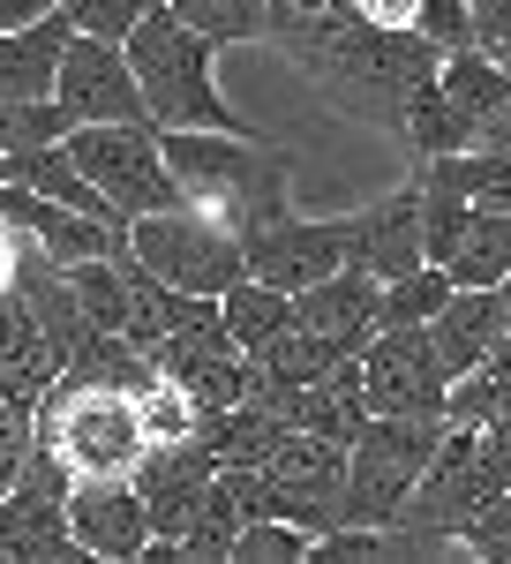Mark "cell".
Masks as SVG:
<instances>
[{
	"instance_id": "cell-12",
	"label": "cell",
	"mask_w": 511,
	"mask_h": 564,
	"mask_svg": "<svg viewBox=\"0 0 511 564\" xmlns=\"http://www.w3.org/2000/svg\"><path fill=\"white\" fill-rule=\"evenodd\" d=\"M151 361H159V369H166L204 414H211V406H233V399L249 391V354H241V339L226 332L218 308H211V316H196V324H181L173 339H159Z\"/></svg>"
},
{
	"instance_id": "cell-35",
	"label": "cell",
	"mask_w": 511,
	"mask_h": 564,
	"mask_svg": "<svg viewBox=\"0 0 511 564\" xmlns=\"http://www.w3.org/2000/svg\"><path fill=\"white\" fill-rule=\"evenodd\" d=\"M474 143H481V151H511V98L481 121V129H474Z\"/></svg>"
},
{
	"instance_id": "cell-36",
	"label": "cell",
	"mask_w": 511,
	"mask_h": 564,
	"mask_svg": "<svg viewBox=\"0 0 511 564\" xmlns=\"http://www.w3.org/2000/svg\"><path fill=\"white\" fill-rule=\"evenodd\" d=\"M61 0H0V31H15V23H39V15H53Z\"/></svg>"
},
{
	"instance_id": "cell-8",
	"label": "cell",
	"mask_w": 511,
	"mask_h": 564,
	"mask_svg": "<svg viewBox=\"0 0 511 564\" xmlns=\"http://www.w3.org/2000/svg\"><path fill=\"white\" fill-rule=\"evenodd\" d=\"M68 481L76 475L61 467V452L39 444V430H31L23 467L0 489V564H76L84 557L76 527H68Z\"/></svg>"
},
{
	"instance_id": "cell-7",
	"label": "cell",
	"mask_w": 511,
	"mask_h": 564,
	"mask_svg": "<svg viewBox=\"0 0 511 564\" xmlns=\"http://www.w3.org/2000/svg\"><path fill=\"white\" fill-rule=\"evenodd\" d=\"M61 143H68V159L106 188V204H113L121 218L188 204V196H181V181H173V166H166L159 121H90V129H68Z\"/></svg>"
},
{
	"instance_id": "cell-24",
	"label": "cell",
	"mask_w": 511,
	"mask_h": 564,
	"mask_svg": "<svg viewBox=\"0 0 511 564\" xmlns=\"http://www.w3.org/2000/svg\"><path fill=\"white\" fill-rule=\"evenodd\" d=\"M399 143H406L414 159H444V151H467V143H474V129L459 121V106L436 90V76L406 98V113H399Z\"/></svg>"
},
{
	"instance_id": "cell-1",
	"label": "cell",
	"mask_w": 511,
	"mask_h": 564,
	"mask_svg": "<svg viewBox=\"0 0 511 564\" xmlns=\"http://www.w3.org/2000/svg\"><path fill=\"white\" fill-rule=\"evenodd\" d=\"M263 45H279L339 113H354V121H369V129H383V135H399L406 98H414V90L436 76V61H444L422 31L377 23V15H361L354 0H324V8L271 0Z\"/></svg>"
},
{
	"instance_id": "cell-19",
	"label": "cell",
	"mask_w": 511,
	"mask_h": 564,
	"mask_svg": "<svg viewBox=\"0 0 511 564\" xmlns=\"http://www.w3.org/2000/svg\"><path fill=\"white\" fill-rule=\"evenodd\" d=\"M428 263H444L452 286H497V279L511 271V212H481V204H467V218L452 226V241H444Z\"/></svg>"
},
{
	"instance_id": "cell-15",
	"label": "cell",
	"mask_w": 511,
	"mask_h": 564,
	"mask_svg": "<svg viewBox=\"0 0 511 564\" xmlns=\"http://www.w3.org/2000/svg\"><path fill=\"white\" fill-rule=\"evenodd\" d=\"M346 263H361V271H377V279H399V271L428 263L422 181H406V188H391V196H377V204L346 212Z\"/></svg>"
},
{
	"instance_id": "cell-9",
	"label": "cell",
	"mask_w": 511,
	"mask_h": 564,
	"mask_svg": "<svg viewBox=\"0 0 511 564\" xmlns=\"http://www.w3.org/2000/svg\"><path fill=\"white\" fill-rule=\"evenodd\" d=\"M361 391H369V414H444L452 369L428 324H377V339L361 347Z\"/></svg>"
},
{
	"instance_id": "cell-6",
	"label": "cell",
	"mask_w": 511,
	"mask_h": 564,
	"mask_svg": "<svg viewBox=\"0 0 511 564\" xmlns=\"http://www.w3.org/2000/svg\"><path fill=\"white\" fill-rule=\"evenodd\" d=\"M128 257L143 263L151 279H166L181 294H226L249 257H241V234L233 226H218L211 212H196V204H173V212H143L128 218Z\"/></svg>"
},
{
	"instance_id": "cell-25",
	"label": "cell",
	"mask_w": 511,
	"mask_h": 564,
	"mask_svg": "<svg viewBox=\"0 0 511 564\" xmlns=\"http://www.w3.org/2000/svg\"><path fill=\"white\" fill-rule=\"evenodd\" d=\"M249 361L263 369V377H279V384H316V377H331V369H339L346 354L331 347V339H316V332H308V324L294 316V324H286L279 339H263Z\"/></svg>"
},
{
	"instance_id": "cell-29",
	"label": "cell",
	"mask_w": 511,
	"mask_h": 564,
	"mask_svg": "<svg viewBox=\"0 0 511 564\" xmlns=\"http://www.w3.org/2000/svg\"><path fill=\"white\" fill-rule=\"evenodd\" d=\"M444 302H452V271L444 263H414V271L383 279V324H428Z\"/></svg>"
},
{
	"instance_id": "cell-31",
	"label": "cell",
	"mask_w": 511,
	"mask_h": 564,
	"mask_svg": "<svg viewBox=\"0 0 511 564\" xmlns=\"http://www.w3.org/2000/svg\"><path fill=\"white\" fill-rule=\"evenodd\" d=\"M308 527H294V520H241V534H233V557L226 564H308Z\"/></svg>"
},
{
	"instance_id": "cell-3",
	"label": "cell",
	"mask_w": 511,
	"mask_h": 564,
	"mask_svg": "<svg viewBox=\"0 0 511 564\" xmlns=\"http://www.w3.org/2000/svg\"><path fill=\"white\" fill-rule=\"evenodd\" d=\"M128 68H135V84H143V106H151V121L159 129H226V135H256L233 106H226V90L211 76V53L218 45L204 31H188L173 8H151L135 31H128Z\"/></svg>"
},
{
	"instance_id": "cell-18",
	"label": "cell",
	"mask_w": 511,
	"mask_h": 564,
	"mask_svg": "<svg viewBox=\"0 0 511 564\" xmlns=\"http://www.w3.org/2000/svg\"><path fill=\"white\" fill-rule=\"evenodd\" d=\"M68 39H76V23L61 8L39 15V23L0 31V98H53V76H61Z\"/></svg>"
},
{
	"instance_id": "cell-21",
	"label": "cell",
	"mask_w": 511,
	"mask_h": 564,
	"mask_svg": "<svg viewBox=\"0 0 511 564\" xmlns=\"http://www.w3.org/2000/svg\"><path fill=\"white\" fill-rule=\"evenodd\" d=\"M8 181H23V188H39V196H53V204H76V212L90 218H113V226H128L113 204H106V188L68 159V143H39V151H23V159H8Z\"/></svg>"
},
{
	"instance_id": "cell-26",
	"label": "cell",
	"mask_w": 511,
	"mask_h": 564,
	"mask_svg": "<svg viewBox=\"0 0 511 564\" xmlns=\"http://www.w3.org/2000/svg\"><path fill=\"white\" fill-rule=\"evenodd\" d=\"M53 377H61V347H53L45 332L15 339V347H0V399H8V406L39 414V399L53 391Z\"/></svg>"
},
{
	"instance_id": "cell-38",
	"label": "cell",
	"mask_w": 511,
	"mask_h": 564,
	"mask_svg": "<svg viewBox=\"0 0 511 564\" xmlns=\"http://www.w3.org/2000/svg\"><path fill=\"white\" fill-rule=\"evenodd\" d=\"M497 294H504V308H511V271H504V279H497Z\"/></svg>"
},
{
	"instance_id": "cell-2",
	"label": "cell",
	"mask_w": 511,
	"mask_h": 564,
	"mask_svg": "<svg viewBox=\"0 0 511 564\" xmlns=\"http://www.w3.org/2000/svg\"><path fill=\"white\" fill-rule=\"evenodd\" d=\"M166 166L196 212H211L233 234H256L279 212H294V151L263 135H226V129H159Z\"/></svg>"
},
{
	"instance_id": "cell-34",
	"label": "cell",
	"mask_w": 511,
	"mask_h": 564,
	"mask_svg": "<svg viewBox=\"0 0 511 564\" xmlns=\"http://www.w3.org/2000/svg\"><path fill=\"white\" fill-rule=\"evenodd\" d=\"M459 542H467V557L511 564V481H504V489H497V497H489V505H481V512L467 520V534H459Z\"/></svg>"
},
{
	"instance_id": "cell-39",
	"label": "cell",
	"mask_w": 511,
	"mask_h": 564,
	"mask_svg": "<svg viewBox=\"0 0 511 564\" xmlns=\"http://www.w3.org/2000/svg\"><path fill=\"white\" fill-rule=\"evenodd\" d=\"M0 181H8V159H0Z\"/></svg>"
},
{
	"instance_id": "cell-17",
	"label": "cell",
	"mask_w": 511,
	"mask_h": 564,
	"mask_svg": "<svg viewBox=\"0 0 511 564\" xmlns=\"http://www.w3.org/2000/svg\"><path fill=\"white\" fill-rule=\"evenodd\" d=\"M504 324H511V308H504L497 286H452V302L428 316V339L444 354V369L459 377V369H481V361L497 354Z\"/></svg>"
},
{
	"instance_id": "cell-22",
	"label": "cell",
	"mask_w": 511,
	"mask_h": 564,
	"mask_svg": "<svg viewBox=\"0 0 511 564\" xmlns=\"http://www.w3.org/2000/svg\"><path fill=\"white\" fill-rule=\"evenodd\" d=\"M436 90L459 106V121H467V129H481V121L511 98V76L497 68V53H489V45H459V53H444V61H436Z\"/></svg>"
},
{
	"instance_id": "cell-32",
	"label": "cell",
	"mask_w": 511,
	"mask_h": 564,
	"mask_svg": "<svg viewBox=\"0 0 511 564\" xmlns=\"http://www.w3.org/2000/svg\"><path fill=\"white\" fill-rule=\"evenodd\" d=\"M151 8H166V0H61V15L76 31H90V39H128Z\"/></svg>"
},
{
	"instance_id": "cell-14",
	"label": "cell",
	"mask_w": 511,
	"mask_h": 564,
	"mask_svg": "<svg viewBox=\"0 0 511 564\" xmlns=\"http://www.w3.org/2000/svg\"><path fill=\"white\" fill-rule=\"evenodd\" d=\"M0 218H8L23 241H39L53 263L121 257L128 249V226L90 218V212H76V204H53V196H39V188H23V181H0Z\"/></svg>"
},
{
	"instance_id": "cell-10",
	"label": "cell",
	"mask_w": 511,
	"mask_h": 564,
	"mask_svg": "<svg viewBox=\"0 0 511 564\" xmlns=\"http://www.w3.org/2000/svg\"><path fill=\"white\" fill-rule=\"evenodd\" d=\"M53 106L68 113V129H90V121H151L143 84H135V68H128V45L121 39H90V31H76L68 53H61Z\"/></svg>"
},
{
	"instance_id": "cell-16",
	"label": "cell",
	"mask_w": 511,
	"mask_h": 564,
	"mask_svg": "<svg viewBox=\"0 0 511 564\" xmlns=\"http://www.w3.org/2000/svg\"><path fill=\"white\" fill-rule=\"evenodd\" d=\"M294 316L316 332V339H331L339 354H361L369 339H377V324H383V279L361 271V263H339L331 279H316V286L294 294Z\"/></svg>"
},
{
	"instance_id": "cell-28",
	"label": "cell",
	"mask_w": 511,
	"mask_h": 564,
	"mask_svg": "<svg viewBox=\"0 0 511 564\" xmlns=\"http://www.w3.org/2000/svg\"><path fill=\"white\" fill-rule=\"evenodd\" d=\"M135 414H143V436H151V444H173V436H196V414H204V406L173 384L166 369H151V377L135 384Z\"/></svg>"
},
{
	"instance_id": "cell-11",
	"label": "cell",
	"mask_w": 511,
	"mask_h": 564,
	"mask_svg": "<svg viewBox=\"0 0 511 564\" xmlns=\"http://www.w3.org/2000/svg\"><path fill=\"white\" fill-rule=\"evenodd\" d=\"M241 257H249V279L301 294V286L331 279V271L346 263V218H301V212H279L271 226L241 234Z\"/></svg>"
},
{
	"instance_id": "cell-30",
	"label": "cell",
	"mask_w": 511,
	"mask_h": 564,
	"mask_svg": "<svg viewBox=\"0 0 511 564\" xmlns=\"http://www.w3.org/2000/svg\"><path fill=\"white\" fill-rule=\"evenodd\" d=\"M68 135V113L53 98H0V159H23L39 143H61Z\"/></svg>"
},
{
	"instance_id": "cell-33",
	"label": "cell",
	"mask_w": 511,
	"mask_h": 564,
	"mask_svg": "<svg viewBox=\"0 0 511 564\" xmlns=\"http://www.w3.org/2000/svg\"><path fill=\"white\" fill-rule=\"evenodd\" d=\"M406 31H422L436 53H459V45H474V8L467 0H414V23Z\"/></svg>"
},
{
	"instance_id": "cell-23",
	"label": "cell",
	"mask_w": 511,
	"mask_h": 564,
	"mask_svg": "<svg viewBox=\"0 0 511 564\" xmlns=\"http://www.w3.org/2000/svg\"><path fill=\"white\" fill-rule=\"evenodd\" d=\"M218 316H226V332L241 339V354H256L263 339H279L286 324H294V294L286 286H263V279H233L226 294H218Z\"/></svg>"
},
{
	"instance_id": "cell-20",
	"label": "cell",
	"mask_w": 511,
	"mask_h": 564,
	"mask_svg": "<svg viewBox=\"0 0 511 564\" xmlns=\"http://www.w3.org/2000/svg\"><path fill=\"white\" fill-rule=\"evenodd\" d=\"M241 520H249V505H241V489H233V475L218 467L211 481H204V497H196V512L181 520V564H226L233 557V534H241Z\"/></svg>"
},
{
	"instance_id": "cell-37",
	"label": "cell",
	"mask_w": 511,
	"mask_h": 564,
	"mask_svg": "<svg viewBox=\"0 0 511 564\" xmlns=\"http://www.w3.org/2000/svg\"><path fill=\"white\" fill-rule=\"evenodd\" d=\"M489 53H497V68H504V76H511V39H497V45H489Z\"/></svg>"
},
{
	"instance_id": "cell-5",
	"label": "cell",
	"mask_w": 511,
	"mask_h": 564,
	"mask_svg": "<svg viewBox=\"0 0 511 564\" xmlns=\"http://www.w3.org/2000/svg\"><path fill=\"white\" fill-rule=\"evenodd\" d=\"M444 444V414H369L346 444V520L383 527L399 520V505L414 497Z\"/></svg>"
},
{
	"instance_id": "cell-13",
	"label": "cell",
	"mask_w": 511,
	"mask_h": 564,
	"mask_svg": "<svg viewBox=\"0 0 511 564\" xmlns=\"http://www.w3.org/2000/svg\"><path fill=\"white\" fill-rule=\"evenodd\" d=\"M68 527H76L84 557H106V564L143 557V542H151V512H143L135 475H76V481H68Z\"/></svg>"
},
{
	"instance_id": "cell-4",
	"label": "cell",
	"mask_w": 511,
	"mask_h": 564,
	"mask_svg": "<svg viewBox=\"0 0 511 564\" xmlns=\"http://www.w3.org/2000/svg\"><path fill=\"white\" fill-rule=\"evenodd\" d=\"M31 430H39V444L61 452L68 475H135V459L151 444L143 436V414H135V391L90 384V377H68V369L39 399Z\"/></svg>"
},
{
	"instance_id": "cell-27",
	"label": "cell",
	"mask_w": 511,
	"mask_h": 564,
	"mask_svg": "<svg viewBox=\"0 0 511 564\" xmlns=\"http://www.w3.org/2000/svg\"><path fill=\"white\" fill-rule=\"evenodd\" d=\"M166 8L211 45H256L271 23V0H166Z\"/></svg>"
}]
</instances>
